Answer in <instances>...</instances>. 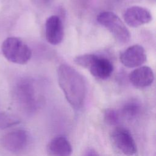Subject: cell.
I'll return each mask as SVG.
<instances>
[{
	"label": "cell",
	"instance_id": "8fae6325",
	"mask_svg": "<svg viewBox=\"0 0 156 156\" xmlns=\"http://www.w3.org/2000/svg\"><path fill=\"white\" fill-rule=\"evenodd\" d=\"M129 79L134 87L143 88L150 86L153 83L154 74L150 67L147 66H140L135 69L129 74Z\"/></svg>",
	"mask_w": 156,
	"mask_h": 156
},
{
	"label": "cell",
	"instance_id": "9a60e30c",
	"mask_svg": "<svg viewBox=\"0 0 156 156\" xmlns=\"http://www.w3.org/2000/svg\"><path fill=\"white\" fill-rule=\"evenodd\" d=\"M104 121L110 126H116L118 124L120 118V115L118 111L113 108H107L105 110Z\"/></svg>",
	"mask_w": 156,
	"mask_h": 156
},
{
	"label": "cell",
	"instance_id": "277c9868",
	"mask_svg": "<svg viewBox=\"0 0 156 156\" xmlns=\"http://www.w3.org/2000/svg\"><path fill=\"white\" fill-rule=\"evenodd\" d=\"M15 99L24 112L31 114L38 107V98L32 82L27 80L20 81L14 90Z\"/></svg>",
	"mask_w": 156,
	"mask_h": 156
},
{
	"label": "cell",
	"instance_id": "3957f363",
	"mask_svg": "<svg viewBox=\"0 0 156 156\" xmlns=\"http://www.w3.org/2000/svg\"><path fill=\"white\" fill-rule=\"evenodd\" d=\"M1 51L4 57L10 62L24 65L32 57V51L29 46L19 38L10 37L2 43Z\"/></svg>",
	"mask_w": 156,
	"mask_h": 156
},
{
	"label": "cell",
	"instance_id": "30bf717a",
	"mask_svg": "<svg viewBox=\"0 0 156 156\" xmlns=\"http://www.w3.org/2000/svg\"><path fill=\"white\" fill-rule=\"evenodd\" d=\"M45 36L47 41L52 45H57L62 41L64 29L58 16L52 15L48 18L45 23Z\"/></svg>",
	"mask_w": 156,
	"mask_h": 156
},
{
	"label": "cell",
	"instance_id": "8992f818",
	"mask_svg": "<svg viewBox=\"0 0 156 156\" xmlns=\"http://www.w3.org/2000/svg\"><path fill=\"white\" fill-rule=\"evenodd\" d=\"M29 136L23 129H15L3 135L0 139L1 146L12 153H20L27 146Z\"/></svg>",
	"mask_w": 156,
	"mask_h": 156
},
{
	"label": "cell",
	"instance_id": "5b68a950",
	"mask_svg": "<svg viewBox=\"0 0 156 156\" xmlns=\"http://www.w3.org/2000/svg\"><path fill=\"white\" fill-rule=\"evenodd\" d=\"M98 22L106 28L121 43H126L130 39V33L127 26L115 13L109 11L101 12L97 16Z\"/></svg>",
	"mask_w": 156,
	"mask_h": 156
},
{
	"label": "cell",
	"instance_id": "6da1fadb",
	"mask_svg": "<svg viewBox=\"0 0 156 156\" xmlns=\"http://www.w3.org/2000/svg\"><path fill=\"white\" fill-rule=\"evenodd\" d=\"M58 85L71 107L80 108L83 105L87 93L85 81L76 69L66 64L59 65L57 70Z\"/></svg>",
	"mask_w": 156,
	"mask_h": 156
},
{
	"label": "cell",
	"instance_id": "2e32d148",
	"mask_svg": "<svg viewBox=\"0 0 156 156\" xmlns=\"http://www.w3.org/2000/svg\"><path fill=\"white\" fill-rule=\"evenodd\" d=\"M82 156H99L97 151L93 148H87L83 152Z\"/></svg>",
	"mask_w": 156,
	"mask_h": 156
},
{
	"label": "cell",
	"instance_id": "ba28073f",
	"mask_svg": "<svg viewBox=\"0 0 156 156\" xmlns=\"http://www.w3.org/2000/svg\"><path fill=\"white\" fill-rule=\"evenodd\" d=\"M121 63L127 68L138 67L147 60L144 48L140 44H133L125 49L119 57Z\"/></svg>",
	"mask_w": 156,
	"mask_h": 156
},
{
	"label": "cell",
	"instance_id": "7a4b0ae2",
	"mask_svg": "<svg viewBox=\"0 0 156 156\" xmlns=\"http://www.w3.org/2000/svg\"><path fill=\"white\" fill-rule=\"evenodd\" d=\"M74 62L86 69L91 74L99 79L108 78L113 71V65L107 58L93 54H85L76 57Z\"/></svg>",
	"mask_w": 156,
	"mask_h": 156
},
{
	"label": "cell",
	"instance_id": "9c48e42d",
	"mask_svg": "<svg viewBox=\"0 0 156 156\" xmlns=\"http://www.w3.org/2000/svg\"><path fill=\"white\" fill-rule=\"evenodd\" d=\"M123 18L126 23L132 27L149 23L152 19V14L147 9L138 5L127 8L124 13Z\"/></svg>",
	"mask_w": 156,
	"mask_h": 156
},
{
	"label": "cell",
	"instance_id": "52a82bcc",
	"mask_svg": "<svg viewBox=\"0 0 156 156\" xmlns=\"http://www.w3.org/2000/svg\"><path fill=\"white\" fill-rule=\"evenodd\" d=\"M114 146L123 154L132 156L136 152V145L130 132L124 127H116L111 134Z\"/></svg>",
	"mask_w": 156,
	"mask_h": 156
},
{
	"label": "cell",
	"instance_id": "e0dca14e",
	"mask_svg": "<svg viewBox=\"0 0 156 156\" xmlns=\"http://www.w3.org/2000/svg\"><path fill=\"white\" fill-rule=\"evenodd\" d=\"M52 1V0H37V2L44 5H48V4L51 3Z\"/></svg>",
	"mask_w": 156,
	"mask_h": 156
},
{
	"label": "cell",
	"instance_id": "5bb4252c",
	"mask_svg": "<svg viewBox=\"0 0 156 156\" xmlns=\"http://www.w3.org/2000/svg\"><path fill=\"white\" fill-rule=\"evenodd\" d=\"M20 120L13 115L6 112H0V130H4L15 126Z\"/></svg>",
	"mask_w": 156,
	"mask_h": 156
},
{
	"label": "cell",
	"instance_id": "7c38bea8",
	"mask_svg": "<svg viewBox=\"0 0 156 156\" xmlns=\"http://www.w3.org/2000/svg\"><path fill=\"white\" fill-rule=\"evenodd\" d=\"M46 152L48 156H70L73 152V148L66 137L57 136L48 143Z\"/></svg>",
	"mask_w": 156,
	"mask_h": 156
},
{
	"label": "cell",
	"instance_id": "4fadbf2b",
	"mask_svg": "<svg viewBox=\"0 0 156 156\" xmlns=\"http://www.w3.org/2000/svg\"><path fill=\"white\" fill-rule=\"evenodd\" d=\"M141 105L136 101L131 100L126 102L119 111L120 116H122L126 119H132L140 113Z\"/></svg>",
	"mask_w": 156,
	"mask_h": 156
}]
</instances>
